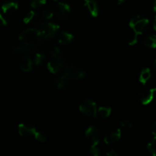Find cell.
<instances>
[{"label": "cell", "instance_id": "obj_23", "mask_svg": "<svg viewBox=\"0 0 156 156\" xmlns=\"http://www.w3.org/2000/svg\"><path fill=\"white\" fill-rule=\"evenodd\" d=\"M147 149L151 155L156 156V136L154 137L152 141L148 144Z\"/></svg>", "mask_w": 156, "mask_h": 156}, {"label": "cell", "instance_id": "obj_29", "mask_svg": "<svg viewBox=\"0 0 156 156\" xmlns=\"http://www.w3.org/2000/svg\"><path fill=\"white\" fill-rule=\"evenodd\" d=\"M120 124L121 125V126L124 128H131L133 126V123L131 121L128 120H124L120 121Z\"/></svg>", "mask_w": 156, "mask_h": 156}, {"label": "cell", "instance_id": "obj_38", "mask_svg": "<svg viewBox=\"0 0 156 156\" xmlns=\"http://www.w3.org/2000/svg\"><path fill=\"white\" fill-rule=\"evenodd\" d=\"M81 1H82V2H86L87 0H81Z\"/></svg>", "mask_w": 156, "mask_h": 156}, {"label": "cell", "instance_id": "obj_18", "mask_svg": "<svg viewBox=\"0 0 156 156\" xmlns=\"http://www.w3.org/2000/svg\"><path fill=\"white\" fill-rule=\"evenodd\" d=\"M111 108L109 107H100L97 109L96 117L99 119H106L111 115Z\"/></svg>", "mask_w": 156, "mask_h": 156}, {"label": "cell", "instance_id": "obj_25", "mask_svg": "<svg viewBox=\"0 0 156 156\" xmlns=\"http://www.w3.org/2000/svg\"><path fill=\"white\" fill-rule=\"evenodd\" d=\"M137 39H138V34L133 31V33L131 34L127 38V43L129 45H134L137 43Z\"/></svg>", "mask_w": 156, "mask_h": 156}, {"label": "cell", "instance_id": "obj_16", "mask_svg": "<svg viewBox=\"0 0 156 156\" xmlns=\"http://www.w3.org/2000/svg\"><path fill=\"white\" fill-rule=\"evenodd\" d=\"M73 35L71 33L67 31H62L59 34V37H58V42L61 45H67L73 42Z\"/></svg>", "mask_w": 156, "mask_h": 156}, {"label": "cell", "instance_id": "obj_21", "mask_svg": "<svg viewBox=\"0 0 156 156\" xmlns=\"http://www.w3.org/2000/svg\"><path fill=\"white\" fill-rule=\"evenodd\" d=\"M53 15H54V12L50 8H46V9H43V11L41 12V16L44 19H51L53 17Z\"/></svg>", "mask_w": 156, "mask_h": 156}, {"label": "cell", "instance_id": "obj_28", "mask_svg": "<svg viewBox=\"0 0 156 156\" xmlns=\"http://www.w3.org/2000/svg\"><path fill=\"white\" fill-rule=\"evenodd\" d=\"M90 153L94 156H99L101 155V149L98 147V146H91Z\"/></svg>", "mask_w": 156, "mask_h": 156}, {"label": "cell", "instance_id": "obj_14", "mask_svg": "<svg viewBox=\"0 0 156 156\" xmlns=\"http://www.w3.org/2000/svg\"><path fill=\"white\" fill-rule=\"evenodd\" d=\"M85 8L87 13L92 17H97L98 15V8L97 2L94 0H87L85 2Z\"/></svg>", "mask_w": 156, "mask_h": 156}, {"label": "cell", "instance_id": "obj_12", "mask_svg": "<svg viewBox=\"0 0 156 156\" xmlns=\"http://www.w3.org/2000/svg\"><path fill=\"white\" fill-rule=\"evenodd\" d=\"M18 9V3L15 0H8L2 5V10L5 15H12Z\"/></svg>", "mask_w": 156, "mask_h": 156}, {"label": "cell", "instance_id": "obj_3", "mask_svg": "<svg viewBox=\"0 0 156 156\" xmlns=\"http://www.w3.org/2000/svg\"><path fill=\"white\" fill-rule=\"evenodd\" d=\"M36 28L39 30L44 38L52 37L59 30V26L51 22L38 21L36 24Z\"/></svg>", "mask_w": 156, "mask_h": 156}, {"label": "cell", "instance_id": "obj_33", "mask_svg": "<svg viewBox=\"0 0 156 156\" xmlns=\"http://www.w3.org/2000/svg\"><path fill=\"white\" fill-rule=\"evenodd\" d=\"M151 130H152V133L156 136V121L152 123V126H151Z\"/></svg>", "mask_w": 156, "mask_h": 156}, {"label": "cell", "instance_id": "obj_30", "mask_svg": "<svg viewBox=\"0 0 156 156\" xmlns=\"http://www.w3.org/2000/svg\"><path fill=\"white\" fill-rule=\"evenodd\" d=\"M7 24L8 21L6 20V18H5L4 15L0 13V26L1 27H5V26L7 25Z\"/></svg>", "mask_w": 156, "mask_h": 156}, {"label": "cell", "instance_id": "obj_15", "mask_svg": "<svg viewBox=\"0 0 156 156\" xmlns=\"http://www.w3.org/2000/svg\"><path fill=\"white\" fill-rule=\"evenodd\" d=\"M18 66L23 72H30L32 69V61L28 56H22L18 59Z\"/></svg>", "mask_w": 156, "mask_h": 156}, {"label": "cell", "instance_id": "obj_11", "mask_svg": "<svg viewBox=\"0 0 156 156\" xmlns=\"http://www.w3.org/2000/svg\"><path fill=\"white\" fill-rule=\"evenodd\" d=\"M63 63H62V59L59 57L51 56V59L47 62V69L51 73L56 74L59 73L62 69Z\"/></svg>", "mask_w": 156, "mask_h": 156}, {"label": "cell", "instance_id": "obj_35", "mask_svg": "<svg viewBox=\"0 0 156 156\" xmlns=\"http://www.w3.org/2000/svg\"><path fill=\"white\" fill-rule=\"evenodd\" d=\"M150 88H152V89L154 91H156V82H154V83L152 84V85H151V86H150Z\"/></svg>", "mask_w": 156, "mask_h": 156}, {"label": "cell", "instance_id": "obj_27", "mask_svg": "<svg viewBox=\"0 0 156 156\" xmlns=\"http://www.w3.org/2000/svg\"><path fill=\"white\" fill-rule=\"evenodd\" d=\"M47 2V0H32L31 1V6L34 9L41 7V5H44Z\"/></svg>", "mask_w": 156, "mask_h": 156}, {"label": "cell", "instance_id": "obj_22", "mask_svg": "<svg viewBox=\"0 0 156 156\" xmlns=\"http://www.w3.org/2000/svg\"><path fill=\"white\" fill-rule=\"evenodd\" d=\"M45 60V56L41 53H35L34 57V62L36 66H41L44 63Z\"/></svg>", "mask_w": 156, "mask_h": 156}, {"label": "cell", "instance_id": "obj_9", "mask_svg": "<svg viewBox=\"0 0 156 156\" xmlns=\"http://www.w3.org/2000/svg\"><path fill=\"white\" fill-rule=\"evenodd\" d=\"M55 12L60 18H67L71 13V8L69 5L63 2H57L55 6Z\"/></svg>", "mask_w": 156, "mask_h": 156}, {"label": "cell", "instance_id": "obj_32", "mask_svg": "<svg viewBox=\"0 0 156 156\" xmlns=\"http://www.w3.org/2000/svg\"><path fill=\"white\" fill-rule=\"evenodd\" d=\"M149 6L153 12H156V0H150L149 2Z\"/></svg>", "mask_w": 156, "mask_h": 156}, {"label": "cell", "instance_id": "obj_13", "mask_svg": "<svg viewBox=\"0 0 156 156\" xmlns=\"http://www.w3.org/2000/svg\"><path fill=\"white\" fill-rule=\"evenodd\" d=\"M69 79L64 75L55 76L52 80L53 85L59 90L66 89L67 87L69 86Z\"/></svg>", "mask_w": 156, "mask_h": 156}, {"label": "cell", "instance_id": "obj_7", "mask_svg": "<svg viewBox=\"0 0 156 156\" xmlns=\"http://www.w3.org/2000/svg\"><path fill=\"white\" fill-rule=\"evenodd\" d=\"M121 137V132L118 127H111L107 131L104 138V141L106 144L112 145L117 143Z\"/></svg>", "mask_w": 156, "mask_h": 156}, {"label": "cell", "instance_id": "obj_4", "mask_svg": "<svg viewBox=\"0 0 156 156\" xmlns=\"http://www.w3.org/2000/svg\"><path fill=\"white\" fill-rule=\"evenodd\" d=\"M63 75L69 79L81 80L85 77V72L81 67L74 64H68L64 67Z\"/></svg>", "mask_w": 156, "mask_h": 156}, {"label": "cell", "instance_id": "obj_10", "mask_svg": "<svg viewBox=\"0 0 156 156\" xmlns=\"http://www.w3.org/2000/svg\"><path fill=\"white\" fill-rule=\"evenodd\" d=\"M37 132V129L33 123L30 122H25L19 124L18 126V133L21 136L29 137L32 136Z\"/></svg>", "mask_w": 156, "mask_h": 156}, {"label": "cell", "instance_id": "obj_20", "mask_svg": "<svg viewBox=\"0 0 156 156\" xmlns=\"http://www.w3.org/2000/svg\"><path fill=\"white\" fill-rule=\"evenodd\" d=\"M36 17L37 16L35 12H34V11H30V12H28L26 14L23 21H24V22L25 23V24H28V23L30 22H34V21L36 20Z\"/></svg>", "mask_w": 156, "mask_h": 156}, {"label": "cell", "instance_id": "obj_1", "mask_svg": "<svg viewBox=\"0 0 156 156\" xmlns=\"http://www.w3.org/2000/svg\"><path fill=\"white\" fill-rule=\"evenodd\" d=\"M18 39L21 43L28 44V45L33 46V47L38 48L39 46L41 45L44 37L37 29L30 28L21 32Z\"/></svg>", "mask_w": 156, "mask_h": 156}, {"label": "cell", "instance_id": "obj_5", "mask_svg": "<svg viewBox=\"0 0 156 156\" xmlns=\"http://www.w3.org/2000/svg\"><path fill=\"white\" fill-rule=\"evenodd\" d=\"M97 105L92 100H85L79 106V110L83 115L88 117H95L97 112Z\"/></svg>", "mask_w": 156, "mask_h": 156}, {"label": "cell", "instance_id": "obj_24", "mask_svg": "<svg viewBox=\"0 0 156 156\" xmlns=\"http://www.w3.org/2000/svg\"><path fill=\"white\" fill-rule=\"evenodd\" d=\"M50 53H51L52 56H55V57H59L62 59V52L60 50V48L56 46L52 47L51 50H50Z\"/></svg>", "mask_w": 156, "mask_h": 156}, {"label": "cell", "instance_id": "obj_2", "mask_svg": "<svg viewBox=\"0 0 156 156\" xmlns=\"http://www.w3.org/2000/svg\"><path fill=\"white\" fill-rule=\"evenodd\" d=\"M149 21L148 18L142 15H135L129 21V27L137 34H142L145 32L149 25Z\"/></svg>", "mask_w": 156, "mask_h": 156}, {"label": "cell", "instance_id": "obj_37", "mask_svg": "<svg viewBox=\"0 0 156 156\" xmlns=\"http://www.w3.org/2000/svg\"><path fill=\"white\" fill-rule=\"evenodd\" d=\"M153 67H154V69H155L156 70V59H155V62H154V63H153Z\"/></svg>", "mask_w": 156, "mask_h": 156}, {"label": "cell", "instance_id": "obj_34", "mask_svg": "<svg viewBox=\"0 0 156 156\" xmlns=\"http://www.w3.org/2000/svg\"><path fill=\"white\" fill-rule=\"evenodd\" d=\"M111 1H112V2L114 3V4L120 5H122L124 2L125 0H111Z\"/></svg>", "mask_w": 156, "mask_h": 156}, {"label": "cell", "instance_id": "obj_8", "mask_svg": "<svg viewBox=\"0 0 156 156\" xmlns=\"http://www.w3.org/2000/svg\"><path fill=\"white\" fill-rule=\"evenodd\" d=\"M154 98V91L150 87H145L140 91L138 94V100L142 105H149Z\"/></svg>", "mask_w": 156, "mask_h": 156}, {"label": "cell", "instance_id": "obj_31", "mask_svg": "<svg viewBox=\"0 0 156 156\" xmlns=\"http://www.w3.org/2000/svg\"><path fill=\"white\" fill-rule=\"evenodd\" d=\"M107 155H109V156H118L119 153L117 152V151L116 150V149H110L108 152H107Z\"/></svg>", "mask_w": 156, "mask_h": 156}, {"label": "cell", "instance_id": "obj_36", "mask_svg": "<svg viewBox=\"0 0 156 156\" xmlns=\"http://www.w3.org/2000/svg\"><path fill=\"white\" fill-rule=\"evenodd\" d=\"M153 27L154 29L156 30V15L155 17V19H154V22H153Z\"/></svg>", "mask_w": 156, "mask_h": 156}, {"label": "cell", "instance_id": "obj_26", "mask_svg": "<svg viewBox=\"0 0 156 156\" xmlns=\"http://www.w3.org/2000/svg\"><path fill=\"white\" fill-rule=\"evenodd\" d=\"M34 138L36 139L37 141L41 142V143H44V142L47 141V136H45V134L43 133L42 132H39V131H37L35 133V134L34 135Z\"/></svg>", "mask_w": 156, "mask_h": 156}, {"label": "cell", "instance_id": "obj_17", "mask_svg": "<svg viewBox=\"0 0 156 156\" xmlns=\"http://www.w3.org/2000/svg\"><path fill=\"white\" fill-rule=\"evenodd\" d=\"M143 45L148 48H156V35L150 34L143 38Z\"/></svg>", "mask_w": 156, "mask_h": 156}, {"label": "cell", "instance_id": "obj_19", "mask_svg": "<svg viewBox=\"0 0 156 156\" xmlns=\"http://www.w3.org/2000/svg\"><path fill=\"white\" fill-rule=\"evenodd\" d=\"M151 76H152V73H151V70L149 68H144L142 69L141 73L140 75V82L143 84H146L149 82V80L150 79Z\"/></svg>", "mask_w": 156, "mask_h": 156}, {"label": "cell", "instance_id": "obj_6", "mask_svg": "<svg viewBox=\"0 0 156 156\" xmlns=\"http://www.w3.org/2000/svg\"><path fill=\"white\" fill-rule=\"evenodd\" d=\"M85 138L91 146H98L101 141V133L94 126L88 127L85 131Z\"/></svg>", "mask_w": 156, "mask_h": 156}]
</instances>
